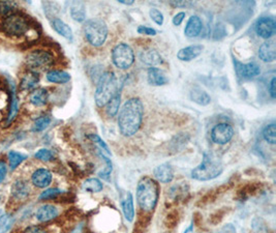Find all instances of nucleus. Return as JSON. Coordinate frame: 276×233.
Listing matches in <instances>:
<instances>
[{"label":"nucleus","mask_w":276,"mask_h":233,"mask_svg":"<svg viewBox=\"0 0 276 233\" xmlns=\"http://www.w3.org/2000/svg\"><path fill=\"white\" fill-rule=\"evenodd\" d=\"M120 101H121V94H120V89L116 92L115 96L110 100V102L107 104V114L110 117H113L117 114V112L119 110V106H120Z\"/></svg>","instance_id":"29"},{"label":"nucleus","mask_w":276,"mask_h":233,"mask_svg":"<svg viewBox=\"0 0 276 233\" xmlns=\"http://www.w3.org/2000/svg\"><path fill=\"white\" fill-rule=\"evenodd\" d=\"M222 171V164L218 158L211 153H204L200 165L193 169L192 177L199 181H207L218 177Z\"/></svg>","instance_id":"4"},{"label":"nucleus","mask_w":276,"mask_h":233,"mask_svg":"<svg viewBox=\"0 0 276 233\" xmlns=\"http://www.w3.org/2000/svg\"><path fill=\"white\" fill-rule=\"evenodd\" d=\"M184 18H185V13H184V12L178 13L177 15L174 16V18H173V24H174L175 26H179L181 23L183 22Z\"/></svg>","instance_id":"44"},{"label":"nucleus","mask_w":276,"mask_h":233,"mask_svg":"<svg viewBox=\"0 0 276 233\" xmlns=\"http://www.w3.org/2000/svg\"><path fill=\"white\" fill-rule=\"evenodd\" d=\"M191 99L197 103L199 104L201 106H207L208 104H210L211 102V98L208 93H207L205 90L201 89V88H194L191 91Z\"/></svg>","instance_id":"27"},{"label":"nucleus","mask_w":276,"mask_h":233,"mask_svg":"<svg viewBox=\"0 0 276 233\" xmlns=\"http://www.w3.org/2000/svg\"><path fill=\"white\" fill-rule=\"evenodd\" d=\"M144 116V106L139 98H132L124 103L118 116V127L125 137L134 136L139 131Z\"/></svg>","instance_id":"1"},{"label":"nucleus","mask_w":276,"mask_h":233,"mask_svg":"<svg viewBox=\"0 0 276 233\" xmlns=\"http://www.w3.org/2000/svg\"><path fill=\"white\" fill-rule=\"evenodd\" d=\"M71 16L77 22H83L86 19V8L83 2H74L71 6Z\"/></svg>","instance_id":"28"},{"label":"nucleus","mask_w":276,"mask_h":233,"mask_svg":"<svg viewBox=\"0 0 276 233\" xmlns=\"http://www.w3.org/2000/svg\"><path fill=\"white\" fill-rule=\"evenodd\" d=\"M38 160H40V161H44V162H48V161H51V160H53V153H52L49 149H45V148H42V149H39L36 155H34Z\"/></svg>","instance_id":"40"},{"label":"nucleus","mask_w":276,"mask_h":233,"mask_svg":"<svg viewBox=\"0 0 276 233\" xmlns=\"http://www.w3.org/2000/svg\"><path fill=\"white\" fill-rule=\"evenodd\" d=\"M171 4L173 6H177V7H185L188 2L187 1H171Z\"/></svg>","instance_id":"47"},{"label":"nucleus","mask_w":276,"mask_h":233,"mask_svg":"<svg viewBox=\"0 0 276 233\" xmlns=\"http://www.w3.org/2000/svg\"><path fill=\"white\" fill-rule=\"evenodd\" d=\"M13 217L11 214H1L0 215V233H5L10 230L13 225Z\"/></svg>","instance_id":"35"},{"label":"nucleus","mask_w":276,"mask_h":233,"mask_svg":"<svg viewBox=\"0 0 276 233\" xmlns=\"http://www.w3.org/2000/svg\"><path fill=\"white\" fill-rule=\"evenodd\" d=\"M154 177L162 184H169L174 178V171L169 164L165 163L153 170Z\"/></svg>","instance_id":"13"},{"label":"nucleus","mask_w":276,"mask_h":233,"mask_svg":"<svg viewBox=\"0 0 276 233\" xmlns=\"http://www.w3.org/2000/svg\"><path fill=\"white\" fill-rule=\"evenodd\" d=\"M61 194V191L59 189H48L46 190L45 192H42L39 195V199L40 200H48V199H53V198H56L58 195Z\"/></svg>","instance_id":"37"},{"label":"nucleus","mask_w":276,"mask_h":233,"mask_svg":"<svg viewBox=\"0 0 276 233\" xmlns=\"http://www.w3.org/2000/svg\"><path fill=\"white\" fill-rule=\"evenodd\" d=\"M276 79H275V77H273L270 83H269V91H270V94H271V97L272 99H275L276 97V88H275V86H276Z\"/></svg>","instance_id":"46"},{"label":"nucleus","mask_w":276,"mask_h":233,"mask_svg":"<svg viewBox=\"0 0 276 233\" xmlns=\"http://www.w3.org/2000/svg\"><path fill=\"white\" fill-rule=\"evenodd\" d=\"M149 16H150V18L158 25L161 26L163 24V15L160 11L158 10V8H151V10L149 11Z\"/></svg>","instance_id":"39"},{"label":"nucleus","mask_w":276,"mask_h":233,"mask_svg":"<svg viewBox=\"0 0 276 233\" xmlns=\"http://www.w3.org/2000/svg\"><path fill=\"white\" fill-rule=\"evenodd\" d=\"M147 79H148L149 84L153 86H162V85H166L169 82L165 73H163L160 68L154 67V66L148 68Z\"/></svg>","instance_id":"17"},{"label":"nucleus","mask_w":276,"mask_h":233,"mask_svg":"<svg viewBox=\"0 0 276 233\" xmlns=\"http://www.w3.org/2000/svg\"><path fill=\"white\" fill-rule=\"evenodd\" d=\"M121 206L125 219L129 222H132L135 217V209H134V198L131 192L127 191L121 196Z\"/></svg>","instance_id":"19"},{"label":"nucleus","mask_w":276,"mask_h":233,"mask_svg":"<svg viewBox=\"0 0 276 233\" xmlns=\"http://www.w3.org/2000/svg\"><path fill=\"white\" fill-rule=\"evenodd\" d=\"M7 173V165L6 163L2 160H0V184L4 180Z\"/></svg>","instance_id":"43"},{"label":"nucleus","mask_w":276,"mask_h":233,"mask_svg":"<svg viewBox=\"0 0 276 233\" xmlns=\"http://www.w3.org/2000/svg\"><path fill=\"white\" fill-rule=\"evenodd\" d=\"M25 64L30 71H44L53 65L54 56L46 50H33L25 58Z\"/></svg>","instance_id":"7"},{"label":"nucleus","mask_w":276,"mask_h":233,"mask_svg":"<svg viewBox=\"0 0 276 233\" xmlns=\"http://www.w3.org/2000/svg\"><path fill=\"white\" fill-rule=\"evenodd\" d=\"M59 212L57 207L51 204H46L40 206L37 212V219L39 222H49L55 219L58 215Z\"/></svg>","instance_id":"20"},{"label":"nucleus","mask_w":276,"mask_h":233,"mask_svg":"<svg viewBox=\"0 0 276 233\" xmlns=\"http://www.w3.org/2000/svg\"><path fill=\"white\" fill-rule=\"evenodd\" d=\"M47 80L51 83H56V84H64L67 83L71 80V75L64 72V71H59V70H52L47 73Z\"/></svg>","instance_id":"26"},{"label":"nucleus","mask_w":276,"mask_h":233,"mask_svg":"<svg viewBox=\"0 0 276 233\" xmlns=\"http://www.w3.org/2000/svg\"><path fill=\"white\" fill-rule=\"evenodd\" d=\"M31 181L33 186H36L37 188L44 189L51 184L52 173L48 169L39 168L33 172V174L31 176Z\"/></svg>","instance_id":"11"},{"label":"nucleus","mask_w":276,"mask_h":233,"mask_svg":"<svg viewBox=\"0 0 276 233\" xmlns=\"http://www.w3.org/2000/svg\"><path fill=\"white\" fill-rule=\"evenodd\" d=\"M256 31L258 37L269 40L276 32V23L272 17H262L257 20Z\"/></svg>","instance_id":"10"},{"label":"nucleus","mask_w":276,"mask_h":233,"mask_svg":"<svg viewBox=\"0 0 276 233\" xmlns=\"http://www.w3.org/2000/svg\"><path fill=\"white\" fill-rule=\"evenodd\" d=\"M12 194L15 199L24 200L29 195V187L24 180H16L12 187Z\"/></svg>","instance_id":"24"},{"label":"nucleus","mask_w":276,"mask_h":233,"mask_svg":"<svg viewBox=\"0 0 276 233\" xmlns=\"http://www.w3.org/2000/svg\"><path fill=\"white\" fill-rule=\"evenodd\" d=\"M88 138H89V139H91L93 142H96L97 144H99V148H100L101 149L106 150L108 153H110V150H109V148L107 146V144L105 143V141H103L99 135H97V134H91V135L88 136Z\"/></svg>","instance_id":"41"},{"label":"nucleus","mask_w":276,"mask_h":233,"mask_svg":"<svg viewBox=\"0 0 276 233\" xmlns=\"http://www.w3.org/2000/svg\"><path fill=\"white\" fill-rule=\"evenodd\" d=\"M203 51V46L201 45H192L185 48L180 49L177 53V58L181 62H192L199 56Z\"/></svg>","instance_id":"14"},{"label":"nucleus","mask_w":276,"mask_h":233,"mask_svg":"<svg viewBox=\"0 0 276 233\" xmlns=\"http://www.w3.org/2000/svg\"><path fill=\"white\" fill-rule=\"evenodd\" d=\"M18 110H19V102H18V98H17V93H16V87L15 84L12 81L11 83V102H10V110H8V114H7V118H6V124H11L13 120L16 118L17 114H18Z\"/></svg>","instance_id":"25"},{"label":"nucleus","mask_w":276,"mask_h":233,"mask_svg":"<svg viewBox=\"0 0 276 233\" xmlns=\"http://www.w3.org/2000/svg\"><path fill=\"white\" fill-rule=\"evenodd\" d=\"M263 137H264V139L270 144L276 143V126L275 124L268 125L264 128Z\"/></svg>","instance_id":"33"},{"label":"nucleus","mask_w":276,"mask_h":233,"mask_svg":"<svg viewBox=\"0 0 276 233\" xmlns=\"http://www.w3.org/2000/svg\"><path fill=\"white\" fill-rule=\"evenodd\" d=\"M83 189L90 193H99L103 189V186L98 178H88L84 181Z\"/></svg>","instance_id":"30"},{"label":"nucleus","mask_w":276,"mask_h":233,"mask_svg":"<svg viewBox=\"0 0 276 233\" xmlns=\"http://www.w3.org/2000/svg\"><path fill=\"white\" fill-rule=\"evenodd\" d=\"M29 101L33 106L42 107L45 106L49 101V92L46 88H37L31 91L29 96Z\"/></svg>","instance_id":"22"},{"label":"nucleus","mask_w":276,"mask_h":233,"mask_svg":"<svg viewBox=\"0 0 276 233\" xmlns=\"http://www.w3.org/2000/svg\"><path fill=\"white\" fill-rule=\"evenodd\" d=\"M234 136V128L231 125L222 123L215 126L211 131V139L214 143L225 145L229 143Z\"/></svg>","instance_id":"9"},{"label":"nucleus","mask_w":276,"mask_h":233,"mask_svg":"<svg viewBox=\"0 0 276 233\" xmlns=\"http://www.w3.org/2000/svg\"><path fill=\"white\" fill-rule=\"evenodd\" d=\"M2 29L10 37L21 38L27 34L30 24L27 18L19 13H13L6 16L2 22Z\"/></svg>","instance_id":"6"},{"label":"nucleus","mask_w":276,"mask_h":233,"mask_svg":"<svg viewBox=\"0 0 276 233\" xmlns=\"http://www.w3.org/2000/svg\"><path fill=\"white\" fill-rule=\"evenodd\" d=\"M236 70L241 77L247 78V79L256 77L261 74V68L256 63H248L245 64L237 63Z\"/></svg>","instance_id":"18"},{"label":"nucleus","mask_w":276,"mask_h":233,"mask_svg":"<svg viewBox=\"0 0 276 233\" xmlns=\"http://www.w3.org/2000/svg\"><path fill=\"white\" fill-rule=\"evenodd\" d=\"M11 97L8 96L7 92L0 87V122L4 118V114L6 108L8 107V103H10Z\"/></svg>","instance_id":"32"},{"label":"nucleus","mask_w":276,"mask_h":233,"mask_svg":"<svg viewBox=\"0 0 276 233\" xmlns=\"http://www.w3.org/2000/svg\"><path fill=\"white\" fill-rule=\"evenodd\" d=\"M17 7V4L15 2H8L4 1L0 3V13L2 15L8 16L14 13V8Z\"/></svg>","instance_id":"38"},{"label":"nucleus","mask_w":276,"mask_h":233,"mask_svg":"<svg viewBox=\"0 0 276 233\" xmlns=\"http://www.w3.org/2000/svg\"><path fill=\"white\" fill-rule=\"evenodd\" d=\"M112 60L120 70H127L135 62L134 50L125 42H119L112 51Z\"/></svg>","instance_id":"8"},{"label":"nucleus","mask_w":276,"mask_h":233,"mask_svg":"<svg viewBox=\"0 0 276 233\" xmlns=\"http://www.w3.org/2000/svg\"><path fill=\"white\" fill-rule=\"evenodd\" d=\"M119 3L127 4V5H132V4H134V0H131V1H124V0H119Z\"/></svg>","instance_id":"48"},{"label":"nucleus","mask_w":276,"mask_h":233,"mask_svg":"<svg viewBox=\"0 0 276 233\" xmlns=\"http://www.w3.org/2000/svg\"><path fill=\"white\" fill-rule=\"evenodd\" d=\"M138 32H139L140 34H146V36H157V30L151 28V27H147V26H139L138 27Z\"/></svg>","instance_id":"42"},{"label":"nucleus","mask_w":276,"mask_h":233,"mask_svg":"<svg viewBox=\"0 0 276 233\" xmlns=\"http://www.w3.org/2000/svg\"><path fill=\"white\" fill-rule=\"evenodd\" d=\"M99 155L100 157L103 159V161L106 162V168L103 169L102 171H100L99 173V177H101V178H103V179H109V177H110V175H111V172H112V170H113V167H112V163H111V160L110 159H108L105 154H103L102 152H99Z\"/></svg>","instance_id":"36"},{"label":"nucleus","mask_w":276,"mask_h":233,"mask_svg":"<svg viewBox=\"0 0 276 233\" xmlns=\"http://www.w3.org/2000/svg\"><path fill=\"white\" fill-rule=\"evenodd\" d=\"M26 155L18 152V151H15V150H11L8 152V162H10V167L12 170H15L17 167H18L20 164L26 160Z\"/></svg>","instance_id":"31"},{"label":"nucleus","mask_w":276,"mask_h":233,"mask_svg":"<svg viewBox=\"0 0 276 233\" xmlns=\"http://www.w3.org/2000/svg\"><path fill=\"white\" fill-rule=\"evenodd\" d=\"M159 188L151 177H142L137 187V201L144 212H151L158 204Z\"/></svg>","instance_id":"2"},{"label":"nucleus","mask_w":276,"mask_h":233,"mask_svg":"<svg viewBox=\"0 0 276 233\" xmlns=\"http://www.w3.org/2000/svg\"><path fill=\"white\" fill-rule=\"evenodd\" d=\"M258 56L265 63H273L276 58V44L272 40L263 42L258 49Z\"/></svg>","instance_id":"12"},{"label":"nucleus","mask_w":276,"mask_h":233,"mask_svg":"<svg viewBox=\"0 0 276 233\" xmlns=\"http://www.w3.org/2000/svg\"><path fill=\"white\" fill-rule=\"evenodd\" d=\"M85 38L90 45L100 47L107 40L108 26L106 22L99 18L90 19L85 22L83 26Z\"/></svg>","instance_id":"5"},{"label":"nucleus","mask_w":276,"mask_h":233,"mask_svg":"<svg viewBox=\"0 0 276 233\" xmlns=\"http://www.w3.org/2000/svg\"><path fill=\"white\" fill-rule=\"evenodd\" d=\"M51 25L53 29L60 34V36L65 38L66 40H73V30L65 22H63L59 18H53L51 20Z\"/></svg>","instance_id":"23"},{"label":"nucleus","mask_w":276,"mask_h":233,"mask_svg":"<svg viewBox=\"0 0 276 233\" xmlns=\"http://www.w3.org/2000/svg\"><path fill=\"white\" fill-rule=\"evenodd\" d=\"M23 233H47V232L39 226H29L24 230Z\"/></svg>","instance_id":"45"},{"label":"nucleus","mask_w":276,"mask_h":233,"mask_svg":"<svg viewBox=\"0 0 276 233\" xmlns=\"http://www.w3.org/2000/svg\"><path fill=\"white\" fill-rule=\"evenodd\" d=\"M1 213H2V212H1V211H0V215H1Z\"/></svg>","instance_id":"49"},{"label":"nucleus","mask_w":276,"mask_h":233,"mask_svg":"<svg viewBox=\"0 0 276 233\" xmlns=\"http://www.w3.org/2000/svg\"><path fill=\"white\" fill-rule=\"evenodd\" d=\"M50 124H51L50 117L41 116V117L38 118L36 122H34V124L32 126V131L36 132V133L44 131V129H46L49 127Z\"/></svg>","instance_id":"34"},{"label":"nucleus","mask_w":276,"mask_h":233,"mask_svg":"<svg viewBox=\"0 0 276 233\" xmlns=\"http://www.w3.org/2000/svg\"><path fill=\"white\" fill-rule=\"evenodd\" d=\"M118 90L119 86L117 84V78L114 72L107 71L103 73L99 78L96 93H94V100H96L97 106L99 108L105 107Z\"/></svg>","instance_id":"3"},{"label":"nucleus","mask_w":276,"mask_h":233,"mask_svg":"<svg viewBox=\"0 0 276 233\" xmlns=\"http://www.w3.org/2000/svg\"><path fill=\"white\" fill-rule=\"evenodd\" d=\"M203 29V22L199 16H192L188 19L184 29V34L187 38H196Z\"/></svg>","instance_id":"15"},{"label":"nucleus","mask_w":276,"mask_h":233,"mask_svg":"<svg viewBox=\"0 0 276 233\" xmlns=\"http://www.w3.org/2000/svg\"><path fill=\"white\" fill-rule=\"evenodd\" d=\"M39 82V73L28 70L21 78L20 87L22 90H30L36 87Z\"/></svg>","instance_id":"21"},{"label":"nucleus","mask_w":276,"mask_h":233,"mask_svg":"<svg viewBox=\"0 0 276 233\" xmlns=\"http://www.w3.org/2000/svg\"><path fill=\"white\" fill-rule=\"evenodd\" d=\"M140 59L143 64L150 65L151 67L154 65L161 64L163 63L161 55L158 53V51L155 49L143 50L140 53Z\"/></svg>","instance_id":"16"}]
</instances>
